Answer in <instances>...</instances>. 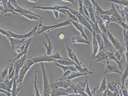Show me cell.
Returning a JSON list of instances; mask_svg holds the SVG:
<instances>
[{
  "label": "cell",
  "instance_id": "1",
  "mask_svg": "<svg viewBox=\"0 0 128 96\" xmlns=\"http://www.w3.org/2000/svg\"><path fill=\"white\" fill-rule=\"evenodd\" d=\"M32 57H30V58L27 59L24 64L22 66L21 69L19 71V77L18 80V84H22V82L24 80L25 75L26 74L27 72L29 70L31 69V67L34 64V62L32 61Z\"/></svg>",
  "mask_w": 128,
  "mask_h": 96
},
{
  "label": "cell",
  "instance_id": "2",
  "mask_svg": "<svg viewBox=\"0 0 128 96\" xmlns=\"http://www.w3.org/2000/svg\"><path fill=\"white\" fill-rule=\"evenodd\" d=\"M40 65L42 68L43 76V96H50L51 95L50 85L49 83L46 69L43 63H40Z\"/></svg>",
  "mask_w": 128,
  "mask_h": 96
},
{
  "label": "cell",
  "instance_id": "3",
  "mask_svg": "<svg viewBox=\"0 0 128 96\" xmlns=\"http://www.w3.org/2000/svg\"><path fill=\"white\" fill-rule=\"evenodd\" d=\"M9 2L15 8L14 11V12H16L17 13H18V14H30V15H32L33 16H36L38 18H40L41 19L44 20V18L42 17V16L32 13L31 10H27V9H26L25 8H22L20 6H18V5L17 4V1L16 0H10V1H9Z\"/></svg>",
  "mask_w": 128,
  "mask_h": 96
},
{
  "label": "cell",
  "instance_id": "4",
  "mask_svg": "<svg viewBox=\"0 0 128 96\" xmlns=\"http://www.w3.org/2000/svg\"><path fill=\"white\" fill-rule=\"evenodd\" d=\"M30 57H28L27 56V54L22 56L20 59L14 62V69L15 70V75L14 77L16 79L17 83L18 84V80L19 77V73L20 69H21L22 66L24 64L26 61L28 59L30 58Z\"/></svg>",
  "mask_w": 128,
  "mask_h": 96
},
{
  "label": "cell",
  "instance_id": "5",
  "mask_svg": "<svg viewBox=\"0 0 128 96\" xmlns=\"http://www.w3.org/2000/svg\"><path fill=\"white\" fill-rule=\"evenodd\" d=\"M73 85H74V84L72 82L71 80H60L50 85L51 89H56L58 88L66 89Z\"/></svg>",
  "mask_w": 128,
  "mask_h": 96
},
{
  "label": "cell",
  "instance_id": "6",
  "mask_svg": "<svg viewBox=\"0 0 128 96\" xmlns=\"http://www.w3.org/2000/svg\"><path fill=\"white\" fill-rule=\"evenodd\" d=\"M83 3L84 6H85L87 11L90 15L91 20L94 24H97L96 21V11H95V10L93 8V6L91 5V1H89V0L83 1Z\"/></svg>",
  "mask_w": 128,
  "mask_h": 96
},
{
  "label": "cell",
  "instance_id": "7",
  "mask_svg": "<svg viewBox=\"0 0 128 96\" xmlns=\"http://www.w3.org/2000/svg\"><path fill=\"white\" fill-rule=\"evenodd\" d=\"M105 64H106V68L104 72L103 73L104 75L109 73H117L122 75V73L120 70L117 65L113 64L110 63V61H108Z\"/></svg>",
  "mask_w": 128,
  "mask_h": 96
},
{
  "label": "cell",
  "instance_id": "8",
  "mask_svg": "<svg viewBox=\"0 0 128 96\" xmlns=\"http://www.w3.org/2000/svg\"><path fill=\"white\" fill-rule=\"evenodd\" d=\"M121 82L118 79H117L114 82H109L107 85V88L113 92L116 93L118 96L120 95V91L121 90Z\"/></svg>",
  "mask_w": 128,
  "mask_h": 96
},
{
  "label": "cell",
  "instance_id": "9",
  "mask_svg": "<svg viewBox=\"0 0 128 96\" xmlns=\"http://www.w3.org/2000/svg\"><path fill=\"white\" fill-rule=\"evenodd\" d=\"M92 3L94 5V6L96 7V15L97 16H104V15H108L112 16L113 13V9L112 6V8L110 10H108V11H104L103 10L102 8L98 5V4L97 3V2L94 1L92 0L91 1Z\"/></svg>",
  "mask_w": 128,
  "mask_h": 96
},
{
  "label": "cell",
  "instance_id": "10",
  "mask_svg": "<svg viewBox=\"0 0 128 96\" xmlns=\"http://www.w3.org/2000/svg\"><path fill=\"white\" fill-rule=\"evenodd\" d=\"M7 38L9 40V41H10V44H11V47L12 49V51H13L14 50L16 51L17 48H19V47H20V45L24 43H26L28 40H26L25 39H18V38H12V37H7Z\"/></svg>",
  "mask_w": 128,
  "mask_h": 96
},
{
  "label": "cell",
  "instance_id": "11",
  "mask_svg": "<svg viewBox=\"0 0 128 96\" xmlns=\"http://www.w3.org/2000/svg\"><path fill=\"white\" fill-rule=\"evenodd\" d=\"M70 7H68V6H59L58 5H54L53 6H46V7H44V6H36L34 7H33V9H42L44 10H51V11H59L60 9H66V10H68L69 9Z\"/></svg>",
  "mask_w": 128,
  "mask_h": 96
},
{
  "label": "cell",
  "instance_id": "12",
  "mask_svg": "<svg viewBox=\"0 0 128 96\" xmlns=\"http://www.w3.org/2000/svg\"><path fill=\"white\" fill-rule=\"evenodd\" d=\"M107 35L108 37L110 40V42L112 43L116 51H120L122 48V46L118 40V39L115 37L111 33L109 32L108 30L107 31Z\"/></svg>",
  "mask_w": 128,
  "mask_h": 96
},
{
  "label": "cell",
  "instance_id": "13",
  "mask_svg": "<svg viewBox=\"0 0 128 96\" xmlns=\"http://www.w3.org/2000/svg\"><path fill=\"white\" fill-rule=\"evenodd\" d=\"M101 35L104 43V46L105 50L110 53H115L116 52V50L114 48L112 43L108 40V37L102 33H101Z\"/></svg>",
  "mask_w": 128,
  "mask_h": 96
},
{
  "label": "cell",
  "instance_id": "14",
  "mask_svg": "<svg viewBox=\"0 0 128 96\" xmlns=\"http://www.w3.org/2000/svg\"><path fill=\"white\" fill-rule=\"evenodd\" d=\"M31 59L32 61L34 62V64H36L38 63H42L44 62L51 63L53 62H55L56 61V60L52 58L51 56H48L46 54L38 57H36V58L32 57Z\"/></svg>",
  "mask_w": 128,
  "mask_h": 96
},
{
  "label": "cell",
  "instance_id": "15",
  "mask_svg": "<svg viewBox=\"0 0 128 96\" xmlns=\"http://www.w3.org/2000/svg\"><path fill=\"white\" fill-rule=\"evenodd\" d=\"M93 59H95L96 62H102L104 63L109 61L107 54L103 51H99L98 54H97Z\"/></svg>",
  "mask_w": 128,
  "mask_h": 96
},
{
  "label": "cell",
  "instance_id": "16",
  "mask_svg": "<svg viewBox=\"0 0 128 96\" xmlns=\"http://www.w3.org/2000/svg\"><path fill=\"white\" fill-rule=\"evenodd\" d=\"M104 52L107 54L109 61H110V60H114V61H115L117 63L120 70V71H122V60L121 61L119 62L117 59V58H116V57H115V53H110V52H109L107 51V50H106Z\"/></svg>",
  "mask_w": 128,
  "mask_h": 96
},
{
  "label": "cell",
  "instance_id": "17",
  "mask_svg": "<svg viewBox=\"0 0 128 96\" xmlns=\"http://www.w3.org/2000/svg\"><path fill=\"white\" fill-rule=\"evenodd\" d=\"M92 35H93V44H92L93 50H92V54L91 57V59H93L96 56V55L98 54L100 49L98 44L96 40L94 34L92 33Z\"/></svg>",
  "mask_w": 128,
  "mask_h": 96
},
{
  "label": "cell",
  "instance_id": "18",
  "mask_svg": "<svg viewBox=\"0 0 128 96\" xmlns=\"http://www.w3.org/2000/svg\"><path fill=\"white\" fill-rule=\"evenodd\" d=\"M76 17L78 18V19L80 21V23H81L83 26H85L92 33L93 31H92V29L91 26L90 25V23H88V20L86 19L85 17L82 16L80 13L78 15V16H76Z\"/></svg>",
  "mask_w": 128,
  "mask_h": 96
},
{
  "label": "cell",
  "instance_id": "19",
  "mask_svg": "<svg viewBox=\"0 0 128 96\" xmlns=\"http://www.w3.org/2000/svg\"><path fill=\"white\" fill-rule=\"evenodd\" d=\"M32 37L29 38V39L28 40V42L26 43V45L25 47V48L24 49V51L22 52L21 53H20V54H18V55L16 56V57L15 58L13 59H11L9 61H11V62H14L16 61H17L18 60H19V59H20L21 57H22V56H24V55L27 54V53L28 52V48H29V46L30 45V44H31V40H32Z\"/></svg>",
  "mask_w": 128,
  "mask_h": 96
},
{
  "label": "cell",
  "instance_id": "20",
  "mask_svg": "<svg viewBox=\"0 0 128 96\" xmlns=\"http://www.w3.org/2000/svg\"><path fill=\"white\" fill-rule=\"evenodd\" d=\"M71 22H72V24L76 27V28L81 33V37H84V38H85L86 40L88 41V37L86 36V34L85 33V32H84L83 26L80 23L76 22L73 21L72 20Z\"/></svg>",
  "mask_w": 128,
  "mask_h": 96
},
{
  "label": "cell",
  "instance_id": "21",
  "mask_svg": "<svg viewBox=\"0 0 128 96\" xmlns=\"http://www.w3.org/2000/svg\"><path fill=\"white\" fill-rule=\"evenodd\" d=\"M54 27V25H51V26H44V25H42V23L39 24L38 30H37L38 31H36V34L35 37L37 36L39 34L43 33V32H44V31H48L49 30H50L52 28H53Z\"/></svg>",
  "mask_w": 128,
  "mask_h": 96
},
{
  "label": "cell",
  "instance_id": "22",
  "mask_svg": "<svg viewBox=\"0 0 128 96\" xmlns=\"http://www.w3.org/2000/svg\"><path fill=\"white\" fill-rule=\"evenodd\" d=\"M43 35L44 36H45L46 38H47V39L48 40V44H49L48 45H47V44L46 43L43 42L44 45V46L46 47V54L48 55V56H51V54H52V52H53V50L54 47L53 44H52V43L51 42L50 38H49L48 36L46 34L44 33Z\"/></svg>",
  "mask_w": 128,
  "mask_h": 96
},
{
  "label": "cell",
  "instance_id": "23",
  "mask_svg": "<svg viewBox=\"0 0 128 96\" xmlns=\"http://www.w3.org/2000/svg\"><path fill=\"white\" fill-rule=\"evenodd\" d=\"M71 21H72V20L70 19L69 17H68V19L66 20L65 21L54 24V27L53 28H52V29L49 30L48 31V32L49 33V32H50L51 30L54 29H56L57 28H58V27H66V26H68V25H72V22Z\"/></svg>",
  "mask_w": 128,
  "mask_h": 96
},
{
  "label": "cell",
  "instance_id": "24",
  "mask_svg": "<svg viewBox=\"0 0 128 96\" xmlns=\"http://www.w3.org/2000/svg\"><path fill=\"white\" fill-rule=\"evenodd\" d=\"M68 94L64 92L61 89V88H58L56 89H51V95L50 96H66Z\"/></svg>",
  "mask_w": 128,
  "mask_h": 96
},
{
  "label": "cell",
  "instance_id": "25",
  "mask_svg": "<svg viewBox=\"0 0 128 96\" xmlns=\"http://www.w3.org/2000/svg\"><path fill=\"white\" fill-rule=\"evenodd\" d=\"M54 63L56 66H58L59 68H61L63 70L64 73L66 72V71H68V70H70L72 72H78L75 68V66H63V65H60L56 62H54Z\"/></svg>",
  "mask_w": 128,
  "mask_h": 96
},
{
  "label": "cell",
  "instance_id": "26",
  "mask_svg": "<svg viewBox=\"0 0 128 96\" xmlns=\"http://www.w3.org/2000/svg\"><path fill=\"white\" fill-rule=\"evenodd\" d=\"M9 67V63L7 64L4 70L2 72H0V83H4V81L6 78V77L8 75V71Z\"/></svg>",
  "mask_w": 128,
  "mask_h": 96
},
{
  "label": "cell",
  "instance_id": "27",
  "mask_svg": "<svg viewBox=\"0 0 128 96\" xmlns=\"http://www.w3.org/2000/svg\"><path fill=\"white\" fill-rule=\"evenodd\" d=\"M58 64L63 65V66H73L74 65L72 63V61L70 59L66 58L64 60H56L55 62Z\"/></svg>",
  "mask_w": 128,
  "mask_h": 96
},
{
  "label": "cell",
  "instance_id": "28",
  "mask_svg": "<svg viewBox=\"0 0 128 96\" xmlns=\"http://www.w3.org/2000/svg\"><path fill=\"white\" fill-rule=\"evenodd\" d=\"M72 42L73 43H84V44H87L88 45H90V42L86 40L85 38L83 37H73L72 38Z\"/></svg>",
  "mask_w": 128,
  "mask_h": 96
},
{
  "label": "cell",
  "instance_id": "29",
  "mask_svg": "<svg viewBox=\"0 0 128 96\" xmlns=\"http://www.w3.org/2000/svg\"><path fill=\"white\" fill-rule=\"evenodd\" d=\"M38 25H39V24H37L35 27H34L31 31L27 33L26 34H24V38L26 39L28 38H30L34 36H35L36 34V33L37 30H38Z\"/></svg>",
  "mask_w": 128,
  "mask_h": 96
},
{
  "label": "cell",
  "instance_id": "30",
  "mask_svg": "<svg viewBox=\"0 0 128 96\" xmlns=\"http://www.w3.org/2000/svg\"><path fill=\"white\" fill-rule=\"evenodd\" d=\"M17 83L16 81V79L14 77V85L12 86V96H17L20 91L21 90V89L20 88L17 87Z\"/></svg>",
  "mask_w": 128,
  "mask_h": 96
},
{
  "label": "cell",
  "instance_id": "31",
  "mask_svg": "<svg viewBox=\"0 0 128 96\" xmlns=\"http://www.w3.org/2000/svg\"><path fill=\"white\" fill-rule=\"evenodd\" d=\"M100 18H101L104 25L106 27L107 29H108V27L110 22H112V18L111 16L108 15H104V16H98Z\"/></svg>",
  "mask_w": 128,
  "mask_h": 96
},
{
  "label": "cell",
  "instance_id": "32",
  "mask_svg": "<svg viewBox=\"0 0 128 96\" xmlns=\"http://www.w3.org/2000/svg\"><path fill=\"white\" fill-rule=\"evenodd\" d=\"M12 15H18V16H24L26 17L27 18L29 19H30V20H38V18L36 16H33L32 15H30V14H18V13H17L16 12H13L12 13Z\"/></svg>",
  "mask_w": 128,
  "mask_h": 96
},
{
  "label": "cell",
  "instance_id": "33",
  "mask_svg": "<svg viewBox=\"0 0 128 96\" xmlns=\"http://www.w3.org/2000/svg\"><path fill=\"white\" fill-rule=\"evenodd\" d=\"M86 75H88L86 74H81V73H80L79 72H72L70 74V76L68 77L67 80H71L73 78H76V77H80V76H83V75H85L86 76Z\"/></svg>",
  "mask_w": 128,
  "mask_h": 96
},
{
  "label": "cell",
  "instance_id": "34",
  "mask_svg": "<svg viewBox=\"0 0 128 96\" xmlns=\"http://www.w3.org/2000/svg\"><path fill=\"white\" fill-rule=\"evenodd\" d=\"M37 73L38 71H35V78H34V92L36 96H41V95L40 94L39 91L38 90V81H37V79H38V75H37Z\"/></svg>",
  "mask_w": 128,
  "mask_h": 96
},
{
  "label": "cell",
  "instance_id": "35",
  "mask_svg": "<svg viewBox=\"0 0 128 96\" xmlns=\"http://www.w3.org/2000/svg\"><path fill=\"white\" fill-rule=\"evenodd\" d=\"M107 88V80L105 77L103 78L102 82V83L100 85V88L99 91H98V93H101L102 92H104Z\"/></svg>",
  "mask_w": 128,
  "mask_h": 96
},
{
  "label": "cell",
  "instance_id": "36",
  "mask_svg": "<svg viewBox=\"0 0 128 96\" xmlns=\"http://www.w3.org/2000/svg\"><path fill=\"white\" fill-rule=\"evenodd\" d=\"M64 11L65 13L67 15L66 16H68V17H69L71 20H72L73 21L76 22L80 23V21L78 19V18L75 16H74V15H73L70 11H68V10H66V9H64Z\"/></svg>",
  "mask_w": 128,
  "mask_h": 96
},
{
  "label": "cell",
  "instance_id": "37",
  "mask_svg": "<svg viewBox=\"0 0 128 96\" xmlns=\"http://www.w3.org/2000/svg\"><path fill=\"white\" fill-rule=\"evenodd\" d=\"M14 78H12L11 80H9L8 79V75L6 77V79L4 81V83L9 88L12 89V86L14 85Z\"/></svg>",
  "mask_w": 128,
  "mask_h": 96
},
{
  "label": "cell",
  "instance_id": "38",
  "mask_svg": "<svg viewBox=\"0 0 128 96\" xmlns=\"http://www.w3.org/2000/svg\"><path fill=\"white\" fill-rule=\"evenodd\" d=\"M7 32L9 34V37L14 38H18V39H24V35L16 34V33H15L12 32L11 31H7Z\"/></svg>",
  "mask_w": 128,
  "mask_h": 96
},
{
  "label": "cell",
  "instance_id": "39",
  "mask_svg": "<svg viewBox=\"0 0 128 96\" xmlns=\"http://www.w3.org/2000/svg\"><path fill=\"white\" fill-rule=\"evenodd\" d=\"M110 2H112L114 3L117 4L120 6H122L123 7L128 6V1H117V0H110Z\"/></svg>",
  "mask_w": 128,
  "mask_h": 96
},
{
  "label": "cell",
  "instance_id": "40",
  "mask_svg": "<svg viewBox=\"0 0 128 96\" xmlns=\"http://www.w3.org/2000/svg\"><path fill=\"white\" fill-rule=\"evenodd\" d=\"M71 72H72V71H70V70L66 71V72L64 73V74L62 75V76L60 78H59L58 80H56V82L58 81H60V80H67L68 77L70 76V75L71 73Z\"/></svg>",
  "mask_w": 128,
  "mask_h": 96
},
{
  "label": "cell",
  "instance_id": "41",
  "mask_svg": "<svg viewBox=\"0 0 128 96\" xmlns=\"http://www.w3.org/2000/svg\"><path fill=\"white\" fill-rule=\"evenodd\" d=\"M102 96H118V95L116 93H114L107 88L104 91L103 95Z\"/></svg>",
  "mask_w": 128,
  "mask_h": 96
},
{
  "label": "cell",
  "instance_id": "42",
  "mask_svg": "<svg viewBox=\"0 0 128 96\" xmlns=\"http://www.w3.org/2000/svg\"><path fill=\"white\" fill-rule=\"evenodd\" d=\"M14 9L15 8L13 7V6H12L11 4L9 2V1H8V3L7 6V8H6V13H11L12 14L14 12Z\"/></svg>",
  "mask_w": 128,
  "mask_h": 96
},
{
  "label": "cell",
  "instance_id": "43",
  "mask_svg": "<svg viewBox=\"0 0 128 96\" xmlns=\"http://www.w3.org/2000/svg\"><path fill=\"white\" fill-rule=\"evenodd\" d=\"M66 49H67V51H68V57H70V59L72 61H73V52L72 51V50L70 48V46L66 44Z\"/></svg>",
  "mask_w": 128,
  "mask_h": 96
},
{
  "label": "cell",
  "instance_id": "44",
  "mask_svg": "<svg viewBox=\"0 0 128 96\" xmlns=\"http://www.w3.org/2000/svg\"><path fill=\"white\" fill-rule=\"evenodd\" d=\"M51 56L52 57V58H53V59L56 60H64V59H66V58H64V57H62L58 52L56 53V54H54L53 55H51Z\"/></svg>",
  "mask_w": 128,
  "mask_h": 96
},
{
  "label": "cell",
  "instance_id": "45",
  "mask_svg": "<svg viewBox=\"0 0 128 96\" xmlns=\"http://www.w3.org/2000/svg\"><path fill=\"white\" fill-rule=\"evenodd\" d=\"M121 91L123 96H128V91L125 85L121 86Z\"/></svg>",
  "mask_w": 128,
  "mask_h": 96
},
{
  "label": "cell",
  "instance_id": "46",
  "mask_svg": "<svg viewBox=\"0 0 128 96\" xmlns=\"http://www.w3.org/2000/svg\"><path fill=\"white\" fill-rule=\"evenodd\" d=\"M0 88L12 93V89L9 88L4 83H0Z\"/></svg>",
  "mask_w": 128,
  "mask_h": 96
},
{
  "label": "cell",
  "instance_id": "47",
  "mask_svg": "<svg viewBox=\"0 0 128 96\" xmlns=\"http://www.w3.org/2000/svg\"><path fill=\"white\" fill-rule=\"evenodd\" d=\"M115 55L116 58H117L118 60L120 62L122 60V55L121 53L118 51H116V52H115Z\"/></svg>",
  "mask_w": 128,
  "mask_h": 96
},
{
  "label": "cell",
  "instance_id": "48",
  "mask_svg": "<svg viewBox=\"0 0 128 96\" xmlns=\"http://www.w3.org/2000/svg\"><path fill=\"white\" fill-rule=\"evenodd\" d=\"M26 43H25V44H24V45H21V46L20 47H19V48H17L16 50V53H17L18 54H20V53H21L22 52L24 51V48H25V47H26Z\"/></svg>",
  "mask_w": 128,
  "mask_h": 96
},
{
  "label": "cell",
  "instance_id": "49",
  "mask_svg": "<svg viewBox=\"0 0 128 96\" xmlns=\"http://www.w3.org/2000/svg\"><path fill=\"white\" fill-rule=\"evenodd\" d=\"M0 33L2 34L3 35L5 36L6 37H9V34H8V32H7V31L3 29L2 28H0Z\"/></svg>",
  "mask_w": 128,
  "mask_h": 96
},
{
  "label": "cell",
  "instance_id": "50",
  "mask_svg": "<svg viewBox=\"0 0 128 96\" xmlns=\"http://www.w3.org/2000/svg\"><path fill=\"white\" fill-rule=\"evenodd\" d=\"M0 92L5 94H6L7 96H12L11 93L8 92V91H7L4 90H3V89H0Z\"/></svg>",
  "mask_w": 128,
  "mask_h": 96
},
{
  "label": "cell",
  "instance_id": "51",
  "mask_svg": "<svg viewBox=\"0 0 128 96\" xmlns=\"http://www.w3.org/2000/svg\"><path fill=\"white\" fill-rule=\"evenodd\" d=\"M53 12L54 15V16L56 17V19H58L59 18V12L58 11H56V10H54V11H53Z\"/></svg>",
  "mask_w": 128,
  "mask_h": 96
},
{
  "label": "cell",
  "instance_id": "52",
  "mask_svg": "<svg viewBox=\"0 0 128 96\" xmlns=\"http://www.w3.org/2000/svg\"><path fill=\"white\" fill-rule=\"evenodd\" d=\"M64 37H64V35L63 34H61L59 35V38L60 39H64Z\"/></svg>",
  "mask_w": 128,
  "mask_h": 96
},
{
  "label": "cell",
  "instance_id": "53",
  "mask_svg": "<svg viewBox=\"0 0 128 96\" xmlns=\"http://www.w3.org/2000/svg\"><path fill=\"white\" fill-rule=\"evenodd\" d=\"M66 96H83L80 94H68Z\"/></svg>",
  "mask_w": 128,
  "mask_h": 96
},
{
  "label": "cell",
  "instance_id": "54",
  "mask_svg": "<svg viewBox=\"0 0 128 96\" xmlns=\"http://www.w3.org/2000/svg\"><path fill=\"white\" fill-rule=\"evenodd\" d=\"M63 1H64V2H70V3H72L74 6H75V2H74V1H71V0H70V1H66V0H63Z\"/></svg>",
  "mask_w": 128,
  "mask_h": 96
},
{
  "label": "cell",
  "instance_id": "55",
  "mask_svg": "<svg viewBox=\"0 0 128 96\" xmlns=\"http://www.w3.org/2000/svg\"><path fill=\"white\" fill-rule=\"evenodd\" d=\"M118 96H123L122 93V91H121V90H120V95H118Z\"/></svg>",
  "mask_w": 128,
  "mask_h": 96
},
{
  "label": "cell",
  "instance_id": "56",
  "mask_svg": "<svg viewBox=\"0 0 128 96\" xmlns=\"http://www.w3.org/2000/svg\"><path fill=\"white\" fill-rule=\"evenodd\" d=\"M29 1V2H34V3H37V2H38V1Z\"/></svg>",
  "mask_w": 128,
  "mask_h": 96
},
{
  "label": "cell",
  "instance_id": "57",
  "mask_svg": "<svg viewBox=\"0 0 128 96\" xmlns=\"http://www.w3.org/2000/svg\"><path fill=\"white\" fill-rule=\"evenodd\" d=\"M127 87V90H128V86H127V87Z\"/></svg>",
  "mask_w": 128,
  "mask_h": 96
},
{
  "label": "cell",
  "instance_id": "58",
  "mask_svg": "<svg viewBox=\"0 0 128 96\" xmlns=\"http://www.w3.org/2000/svg\"></svg>",
  "mask_w": 128,
  "mask_h": 96
}]
</instances>
